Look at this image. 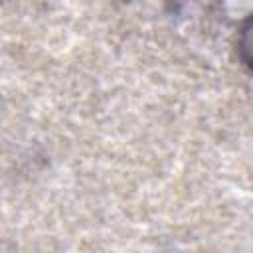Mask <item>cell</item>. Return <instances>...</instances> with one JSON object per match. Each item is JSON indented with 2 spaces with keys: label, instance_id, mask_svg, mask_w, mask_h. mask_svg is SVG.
<instances>
[{
  "label": "cell",
  "instance_id": "1",
  "mask_svg": "<svg viewBox=\"0 0 253 253\" xmlns=\"http://www.w3.org/2000/svg\"><path fill=\"white\" fill-rule=\"evenodd\" d=\"M237 49L245 65L253 71V14L243 22L239 30V40H237Z\"/></svg>",
  "mask_w": 253,
  "mask_h": 253
}]
</instances>
